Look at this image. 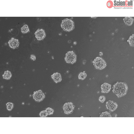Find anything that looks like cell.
Masks as SVG:
<instances>
[{
	"mask_svg": "<svg viewBox=\"0 0 134 134\" xmlns=\"http://www.w3.org/2000/svg\"><path fill=\"white\" fill-rule=\"evenodd\" d=\"M6 106L7 110L9 111H10L14 108V104L13 103L9 102L6 103Z\"/></svg>",
	"mask_w": 134,
	"mask_h": 134,
	"instance_id": "16",
	"label": "cell"
},
{
	"mask_svg": "<svg viewBox=\"0 0 134 134\" xmlns=\"http://www.w3.org/2000/svg\"><path fill=\"white\" fill-rule=\"evenodd\" d=\"M106 100V98L103 96H101L99 98V100L102 103H103Z\"/></svg>",
	"mask_w": 134,
	"mask_h": 134,
	"instance_id": "21",
	"label": "cell"
},
{
	"mask_svg": "<svg viewBox=\"0 0 134 134\" xmlns=\"http://www.w3.org/2000/svg\"><path fill=\"white\" fill-rule=\"evenodd\" d=\"M22 33L23 34H26L30 32L28 26L27 24H25L21 28Z\"/></svg>",
	"mask_w": 134,
	"mask_h": 134,
	"instance_id": "14",
	"label": "cell"
},
{
	"mask_svg": "<svg viewBox=\"0 0 134 134\" xmlns=\"http://www.w3.org/2000/svg\"><path fill=\"white\" fill-rule=\"evenodd\" d=\"M19 44L18 40L14 38H12L8 42L9 47L13 49L18 48L19 46Z\"/></svg>",
	"mask_w": 134,
	"mask_h": 134,
	"instance_id": "8",
	"label": "cell"
},
{
	"mask_svg": "<svg viewBox=\"0 0 134 134\" xmlns=\"http://www.w3.org/2000/svg\"><path fill=\"white\" fill-rule=\"evenodd\" d=\"M123 20L126 25L130 26L133 23L134 19L131 17H126L123 19Z\"/></svg>",
	"mask_w": 134,
	"mask_h": 134,
	"instance_id": "12",
	"label": "cell"
},
{
	"mask_svg": "<svg viewBox=\"0 0 134 134\" xmlns=\"http://www.w3.org/2000/svg\"><path fill=\"white\" fill-rule=\"evenodd\" d=\"M33 97L34 100L38 102H40L45 97L44 94L41 90L34 92Z\"/></svg>",
	"mask_w": 134,
	"mask_h": 134,
	"instance_id": "5",
	"label": "cell"
},
{
	"mask_svg": "<svg viewBox=\"0 0 134 134\" xmlns=\"http://www.w3.org/2000/svg\"><path fill=\"white\" fill-rule=\"evenodd\" d=\"M111 5V3L110 2H108L107 3V6L108 7H110Z\"/></svg>",
	"mask_w": 134,
	"mask_h": 134,
	"instance_id": "23",
	"label": "cell"
},
{
	"mask_svg": "<svg viewBox=\"0 0 134 134\" xmlns=\"http://www.w3.org/2000/svg\"><path fill=\"white\" fill-rule=\"evenodd\" d=\"M30 58L33 61H35L36 60V57L35 55L33 54H31V55Z\"/></svg>",
	"mask_w": 134,
	"mask_h": 134,
	"instance_id": "22",
	"label": "cell"
},
{
	"mask_svg": "<svg viewBox=\"0 0 134 134\" xmlns=\"http://www.w3.org/2000/svg\"><path fill=\"white\" fill-rule=\"evenodd\" d=\"M107 108L112 111H113L116 110L118 107L117 103L113 101H109L106 103Z\"/></svg>",
	"mask_w": 134,
	"mask_h": 134,
	"instance_id": "9",
	"label": "cell"
},
{
	"mask_svg": "<svg viewBox=\"0 0 134 134\" xmlns=\"http://www.w3.org/2000/svg\"><path fill=\"white\" fill-rule=\"evenodd\" d=\"M134 34L130 36L129 38L127 41L131 46H134Z\"/></svg>",
	"mask_w": 134,
	"mask_h": 134,
	"instance_id": "15",
	"label": "cell"
},
{
	"mask_svg": "<svg viewBox=\"0 0 134 134\" xmlns=\"http://www.w3.org/2000/svg\"><path fill=\"white\" fill-rule=\"evenodd\" d=\"M93 63L95 68L97 69L102 70L106 66V63L104 59L99 57H97L93 61Z\"/></svg>",
	"mask_w": 134,
	"mask_h": 134,
	"instance_id": "3",
	"label": "cell"
},
{
	"mask_svg": "<svg viewBox=\"0 0 134 134\" xmlns=\"http://www.w3.org/2000/svg\"><path fill=\"white\" fill-rule=\"evenodd\" d=\"M111 89V85L106 83H104L101 86L102 92L103 93H108L110 91Z\"/></svg>",
	"mask_w": 134,
	"mask_h": 134,
	"instance_id": "10",
	"label": "cell"
},
{
	"mask_svg": "<svg viewBox=\"0 0 134 134\" xmlns=\"http://www.w3.org/2000/svg\"><path fill=\"white\" fill-rule=\"evenodd\" d=\"M65 59L67 63L73 64L76 62V56L73 51H69L66 54Z\"/></svg>",
	"mask_w": 134,
	"mask_h": 134,
	"instance_id": "4",
	"label": "cell"
},
{
	"mask_svg": "<svg viewBox=\"0 0 134 134\" xmlns=\"http://www.w3.org/2000/svg\"><path fill=\"white\" fill-rule=\"evenodd\" d=\"M74 107L72 103L68 102L65 103L63 107L64 113L68 115L72 113L74 110Z\"/></svg>",
	"mask_w": 134,
	"mask_h": 134,
	"instance_id": "6",
	"label": "cell"
},
{
	"mask_svg": "<svg viewBox=\"0 0 134 134\" xmlns=\"http://www.w3.org/2000/svg\"><path fill=\"white\" fill-rule=\"evenodd\" d=\"M99 55L101 56H102L103 55V53L102 52H100V53H99Z\"/></svg>",
	"mask_w": 134,
	"mask_h": 134,
	"instance_id": "24",
	"label": "cell"
},
{
	"mask_svg": "<svg viewBox=\"0 0 134 134\" xmlns=\"http://www.w3.org/2000/svg\"><path fill=\"white\" fill-rule=\"evenodd\" d=\"M61 26L64 31L70 32L74 29V22L71 19H65L62 21Z\"/></svg>",
	"mask_w": 134,
	"mask_h": 134,
	"instance_id": "2",
	"label": "cell"
},
{
	"mask_svg": "<svg viewBox=\"0 0 134 134\" xmlns=\"http://www.w3.org/2000/svg\"><path fill=\"white\" fill-rule=\"evenodd\" d=\"M100 117H111V116L110 113L108 112H104L101 114L100 116Z\"/></svg>",
	"mask_w": 134,
	"mask_h": 134,
	"instance_id": "18",
	"label": "cell"
},
{
	"mask_svg": "<svg viewBox=\"0 0 134 134\" xmlns=\"http://www.w3.org/2000/svg\"><path fill=\"white\" fill-rule=\"evenodd\" d=\"M46 111L48 115H49L53 114L54 112L53 109L49 107L47 108L46 109Z\"/></svg>",
	"mask_w": 134,
	"mask_h": 134,
	"instance_id": "19",
	"label": "cell"
},
{
	"mask_svg": "<svg viewBox=\"0 0 134 134\" xmlns=\"http://www.w3.org/2000/svg\"><path fill=\"white\" fill-rule=\"evenodd\" d=\"M113 92L118 98L125 96L127 93L128 86L125 83L117 82L113 85Z\"/></svg>",
	"mask_w": 134,
	"mask_h": 134,
	"instance_id": "1",
	"label": "cell"
},
{
	"mask_svg": "<svg viewBox=\"0 0 134 134\" xmlns=\"http://www.w3.org/2000/svg\"><path fill=\"white\" fill-rule=\"evenodd\" d=\"M51 76L54 82L56 83L60 82L62 80L61 74L58 72L54 73Z\"/></svg>",
	"mask_w": 134,
	"mask_h": 134,
	"instance_id": "11",
	"label": "cell"
},
{
	"mask_svg": "<svg viewBox=\"0 0 134 134\" xmlns=\"http://www.w3.org/2000/svg\"><path fill=\"white\" fill-rule=\"evenodd\" d=\"M39 115L41 117H46L48 115L45 110L41 111Z\"/></svg>",
	"mask_w": 134,
	"mask_h": 134,
	"instance_id": "20",
	"label": "cell"
},
{
	"mask_svg": "<svg viewBox=\"0 0 134 134\" xmlns=\"http://www.w3.org/2000/svg\"><path fill=\"white\" fill-rule=\"evenodd\" d=\"M35 34L37 39L39 41L43 40L46 36L45 31L42 29H38L35 33Z\"/></svg>",
	"mask_w": 134,
	"mask_h": 134,
	"instance_id": "7",
	"label": "cell"
},
{
	"mask_svg": "<svg viewBox=\"0 0 134 134\" xmlns=\"http://www.w3.org/2000/svg\"><path fill=\"white\" fill-rule=\"evenodd\" d=\"M87 74L84 72H81L79 73L78 76V78L79 79L84 80L87 76Z\"/></svg>",
	"mask_w": 134,
	"mask_h": 134,
	"instance_id": "17",
	"label": "cell"
},
{
	"mask_svg": "<svg viewBox=\"0 0 134 134\" xmlns=\"http://www.w3.org/2000/svg\"><path fill=\"white\" fill-rule=\"evenodd\" d=\"M12 76V74L11 71L9 70L5 71L4 74L2 75L3 79L6 80H10Z\"/></svg>",
	"mask_w": 134,
	"mask_h": 134,
	"instance_id": "13",
	"label": "cell"
}]
</instances>
